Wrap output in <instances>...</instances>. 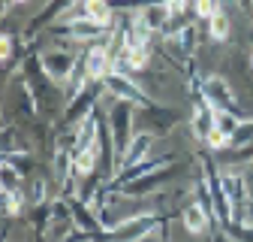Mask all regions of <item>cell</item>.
<instances>
[{"label":"cell","instance_id":"8","mask_svg":"<svg viewBox=\"0 0 253 242\" xmlns=\"http://www.w3.org/2000/svg\"><path fill=\"white\" fill-rule=\"evenodd\" d=\"M208 224H211V212L202 206V203H193V206H187L184 209V227L190 230V233H205L208 230Z\"/></svg>","mask_w":253,"mask_h":242},{"label":"cell","instance_id":"7","mask_svg":"<svg viewBox=\"0 0 253 242\" xmlns=\"http://www.w3.org/2000/svg\"><path fill=\"white\" fill-rule=\"evenodd\" d=\"M151 145H154V133H136V136H133V142L126 145V151H124V158H121L118 170H130V167H136V164L148 161Z\"/></svg>","mask_w":253,"mask_h":242},{"label":"cell","instance_id":"2","mask_svg":"<svg viewBox=\"0 0 253 242\" xmlns=\"http://www.w3.org/2000/svg\"><path fill=\"white\" fill-rule=\"evenodd\" d=\"M220 185H223V194H226L229 212H232V221L229 224H241L247 218V203H250L247 200V179L241 173H220Z\"/></svg>","mask_w":253,"mask_h":242},{"label":"cell","instance_id":"4","mask_svg":"<svg viewBox=\"0 0 253 242\" xmlns=\"http://www.w3.org/2000/svg\"><path fill=\"white\" fill-rule=\"evenodd\" d=\"M130 124H133V103L118 100V103L112 106V112H109V127H112V136H115V148H118V164H121V158H124L126 145L133 142V139H130V130H133Z\"/></svg>","mask_w":253,"mask_h":242},{"label":"cell","instance_id":"1","mask_svg":"<svg viewBox=\"0 0 253 242\" xmlns=\"http://www.w3.org/2000/svg\"><path fill=\"white\" fill-rule=\"evenodd\" d=\"M103 85H106V91H109L115 100H126V103H133V106H139V109L151 106V100H148V94L142 91V85L133 82V76H124L121 70L106 73V76H103Z\"/></svg>","mask_w":253,"mask_h":242},{"label":"cell","instance_id":"16","mask_svg":"<svg viewBox=\"0 0 253 242\" xmlns=\"http://www.w3.org/2000/svg\"><path fill=\"white\" fill-rule=\"evenodd\" d=\"M250 60H253V58H250Z\"/></svg>","mask_w":253,"mask_h":242},{"label":"cell","instance_id":"6","mask_svg":"<svg viewBox=\"0 0 253 242\" xmlns=\"http://www.w3.org/2000/svg\"><path fill=\"white\" fill-rule=\"evenodd\" d=\"M40 60H42L45 73H48L54 82H67V76H70V73L76 70V64H79V58H76L73 52H67V49L51 52V55H42Z\"/></svg>","mask_w":253,"mask_h":242},{"label":"cell","instance_id":"11","mask_svg":"<svg viewBox=\"0 0 253 242\" xmlns=\"http://www.w3.org/2000/svg\"><path fill=\"white\" fill-rule=\"evenodd\" d=\"M30 203H34V206H40L42 200H45V179L40 176V179H34V188H30Z\"/></svg>","mask_w":253,"mask_h":242},{"label":"cell","instance_id":"13","mask_svg":"<svg viewBox=\"0 0 253 242\" xmlns=\"http://www.w3.org/2000/svg\"><path fill=\"white\" fill-rule=\"evenodd\" d=\"M163 3H166L172 12H184V9H187V0H163Z\"/></svg>","mask_w":253,"mask_h":242},{"label":"cell","instance_id":"9","mask_svg":"<svg viewBox=\"0 0 253 242\" xmlns=\"http://www.w3.org/2000/svg\"><path fill=\"white\" fill-rule=\"evenodd\" d=\"M208 34H211V40H217V43H226V40L232 37V21H229V15H226L223 6H217V12L208 18Z\"/></svg>","mask_w":253,"mask_h":242},{"label":"cell","instance_id":"10","mask_svg":"<svg viewBox=\"0 0 253 242\" xmlns=\"http://www.w3.org/2000/svg\"><path fill=\"white\" fill-rule=\"evenodd\" d=\"M109 3L118 9H145L151 3H160V0H109Z\"/></svg>","mask_w":253,"mask_h":242},{"label":"cell","instance_id":"5","mask_svg":"<svg viewBox=\"0 0 253 242\" xmlns=\"http://www.w3.org/2000/svg\"><path fill=\"white\" fill-rule=\"evenodd\" d=\"M157 221H160V218H157L154 212H142V215L112 227V236H118V239H148L151 230L157 227Z\"/></svg>","mask_w":253,"mask_h":242},{"label":"cell","instance_id":"15","mask_svg":"<svg viewBox=\"0 0 253 242\" xmlns=\"http://www.w3.org/2000/svg\"><path fill=\"white\" fill-rule=\"evenodd\" d=\"M250 3H253V0H250Z\"/></svg>","mask_w":253,"mask_h":242},{"label":"cell","instance_id":"14","mask_svg":"<svg viewBox=\"0 0 253 242\" xmlns=\"http://www.w3.org/2000/svg\"><path fill=\"white\" fill-rule=\"evenodd\" d=\"M12 3H24V0H12Z\"/></svg>","mask_w":253,"mask_h":242},{"label":"cell","instance_id":"3","mask_svg":"<svg viewBox=\"0 0 253 242\" xmlns=\"http://www.w3.org/2000/svg\"><path fill=\"white\" fill-rule=\"evenodd\" d=\"M199 94H202L214 109H220V112H235V115L244 118L241 106L235 103L232 88H229V82H226L223 76H205V82H202V88H199Z\"/></svg>","mask_w":253,"mask_h":242},{"label":"cell","instance_id":"12","mask_svg":"<svg viewBox=\"0 0 253 242\" xmlns=\"http://www.w3.org/2000/svg\"><path fill=\"white\" fill-rule=\"evenodd\" d=\"M0 55H3V60L12 58V37H3V43H0Z\"/></svg>","mask_w":253,"mask_h":242}]
</instances>
